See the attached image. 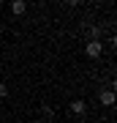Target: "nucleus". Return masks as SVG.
<instances>
[{"instance_id":"1","label":"nucleus","mask_w":117,"mask_h":123,"mask_svg":"<svg viewBox=\"0 0 117 123\" xmlns=\"http://www.w3.org/2000/svg\"><path fill=\"white\" fill-rule=\"evenodd\" d=\"M84 55L87 57H101V55H104V44H101V41H87Z\"/></svg>"},{"instance_id":"2","label":"nucleus","mask_w":117,"mask_h":123,"mask_svg":"<svg viewBox=\"0 0 117 123\" xmlns=\"http://www.w3.org/2000/svg\"><path fill=\"white\" fill-rule=\"evenodd\" d=\"M8 8H11V14H14V17H22V14L27 11V3H25V0H14Z\"/></svg>"},{"instance_id":"3","label":"nucleus","mask_w":117,"mask_h":123,"mask_svg":"<svg viewBox=\"0 0 117 123\" xmlns=\"http://www.w3.org/2000/svg\"><path fill=\"white\" fill-rule=\"evenodd\" d=\"M98 101H101L104 107H112V104H114V90H101V93H98Z\"/></svg>"},{"instance_id":"4","label":"nucleus","mask_w":117,"mask_h":123,"mask_svg":"<svg viewBox=\"0 0 117 123\" xmlns=\"http://www.w3.org/2000/svg\"><path fill=\"white\" fill-rule=\"evenodd\" d=\"M71 112H74V115H84V112H87V104H84L82 98H76V101H71Z\"/></svg>"},{"instance_id":"5","label":"nucleus","mask_w":117,"mask_h":123,"mask_svg":"<svg viewBox=\"0 0 117 123\" xmlns=\"http://www.w3.org/2000/svg\"><path fill=\"white\" fill-rule=\"evenodd\" d=\"M6 96H8V88H6L3 82H0V98H6Z\"/></svg>"}]
</instances>
